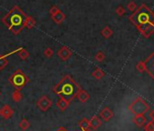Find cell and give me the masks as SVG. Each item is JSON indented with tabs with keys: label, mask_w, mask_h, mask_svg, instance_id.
Here are the masks:
<instances>
[{
	"label": "cell",
	"mask_w": 154,
	"mask_h": 131,
	"mask_svg": "<svg viewBox=\"0 0 154 131\" xmlns=\"http://www.w3.org/2000/svg\"><path fill=\"white\" fill-rule=\"evenodd\" d=\"M82 88L73 80V78L70 75H65L54 88L53 92L69 102L76 97V95Z\"/></svg>",
	"instance_id": "6da1fadb"
},
{
	"label": "cell",
	"mask_w": 154,
	"mask_h": 131,
	"mask_svg": "<svg viewBox=\"0 0 154 131\" xmlns=\"http://www.w3.org/2000/svg\"><path fill=\"white\" fill-rule=\"evenodd\" d=\"M27 15L20 9L19 7L14 6L13 8L2 18L3 24L15 35H18L24 27H26V22Z\"/></svg>",
	"instance_id": "7a4b0ae2"
},
{
	"label": "cell",
	"mask_w": 154,
	"mask_h": 131,
	"mask_svg": "<svg viewBox=\"0 0 154 131\" xmlns=\"http://www.w3.org/2000/svg\"><path fill=\"white\" fill-rule=\"evenodd\" d=\"M8 81L14 87L15 90H21L30 81V79L21 69H17L8 78Z\"/></svg>",
	"instance_id": "3957f363"
},
{
	"label": "cell",
	"mask_w": 154,
	"mask_h": 131,
	"mask_svg": "<svg viewBox=\"0 0 154 131\" xmlns=\"http://www.w3.org/2000/svg\"><path fill=\"white\" fill-rule=\"evenodd\" d=\"M53 105L52 100L47 97V96H42L36 102V106L37 107L41 110V111H47Z\"/></svg>",
	"instance_id": "277c9868"
},
{
	"label": "cell",
	"mask_w": 154,
	"mask_h": 131,
	"mask_svg": "<svg viewBox=\"0 0 154 131\" xmlns=\"http://www.w3.org/2000/svg\"><path fill=\"white\" fill-rule=\"evenodd\" d=\"M72 55V49H70L68 46H63L58 51H57V56H59V58L63 61H66L68 60Z\"/></svg>",
	"instance_id": "5b68a950"
},
{
	"label": "cell",
	"mask_w": 154,
	"mask_h": 131,
	"mask_svg": "<svg viewBox=\"0 0 154 131\" xmlns=\"http://www.w3.org/2000/svg\"><path fill=\"white\" fill-rule=\"evenodd\" d=\"M14 115V109L9 105H4L0 108V117L4 119H8Z\"/></svg>",
	"instance_id": "8992f818"
},
{
	"label": "cell",
	"mask_w": 154,
	"mask_h": 131,
	"mask_svg": "<svg viewBox=\"0 0 154 131\" xmlns=\"http://www.w3.org/2000/svg\"><path fill=\"white\" fill-rule=\"evenodd\" d=\"M20 49H21V47H19V48H17V49H16V50H14V51H12V52H10L8 54H6L4 56H0V70H3L4 69H6V67L8 65V57L10 55H13L15 53H17Z\"/></svg>",
	"instance_id": "52a82bcc"
},
{
	"label": "cell",
	"mask_w": 154,
	"mask_h": 131,
	"mask_svg": "<svg viewBox=\"0 0 154 131\" xmlns=\"http://www.w3.org/2000/svg\"><path fill=\"white\" fill-rule=\"evenodd\" d=\"M76 98L78 99L80 102H82V103H85V102L88 101V99L90 98V95H89L88 92H86L85 90H84V89L82 88L78 93H77Z\"/></svg>",
	"instance_id": "ba28073f"
},
{
	"label": "cell",
	"mask_w": 154,
	"mask_h": 131,
	"mask_svg": "<svg viewBox=\"0 0 154 131\" xmlns=\"http://www.w3.org/2000/svg\"><path fill=\"white\" fill-rule=\"evenodd\" d=\"M100 117H101L103 120L108 121V120H110V119L112 117V110H111L109 107H104L103 110H101V112H100Z\"/></svg>",
	"instance_id": "9c48e42d"
},
{
	"label": "cell",
	"mask_w": 154,
	"mask_h": 131,
	"mask_svg": "<svg viewBox=\"0 0 154 131\" xmlns=\"http://www.w3.org/2000/svg\"><path fill=\"white\" fill-rule=\"evenodd\" d=\"M101 125H102V121H101V119H100L98 117H96V116L92 117V118L89 120V126H90V127H92L93 129H97Z\"/></svg>",
	"instance_id": "30bf717a"
},
{
	"label": "cell",
	"mask_w": 154,
	"mask_h": 131,
	"mask_svg": "<svg viewBox=\"0 0 154 131\" xmlns=\"http://www.w3.org/2000/svg\"><path fill=\"white\" fill-rule=\"evenodd\" d=\"M70 103H71V102H69V101H67V100H65V99L60 97V98L57 100V102H56V107L63 112V111H64V110L69 107Z\"/></svg>",
	"instance_id": "8fae6325"
},
{
	"label": "cell",
	"mask_w": 154,
	"mask_h": 131,
	"mask_svg": "<svg viewBox=\"0 0 154 131\" xmlns=\"http://www.w3.org/2000/svg\"><path fill=\"white\" fill-rule=\"evenodd\" d=\"M52 19H53V21H54L55 24H62V23L64 21V19H65V15H64L62 11H60V12L57 13L56 15L53 16V17H52Z\"/></svg>",
	"instance_id": "7c38bea8"
},
{
	"label": "cell",
	"mask_w": 154,
	"mask_h": 131,
	"mask_svg": "<svg viewBox=\"0 0 154 131\" xmlns=\"http://www.w3.org/2000/svg\"><path fill=\"white\" fill-rule=\"evenodd\" d=\"M78 125H79V127L81 128L82 131L87 130L90 127V126H89V119L84 117V118L81 119V121H79V124Z\"/></svg>",
	"instance_id": "4fadbf2b"
},
{
	"label": "cell",
	"mask_w": 154,
	"mask_h": 131,
	"mask_svg": "<svg viewBox=\"0 0 154 131\" xmlns=\"http://www.w3.org/2000/svg\"><path fill=\"white\" fill-rule=\"evenodd\" d=\"M30 126H31L30 122H29L27 119H26V118H23V119L19 122V128H20L21 130H23V131L27 130V129L30 127Z\"/></svg>",
	"instance_id": "5bb4252c"
},
{
	"label": "cell",
	"mask_w": 154,
	"mask_h": 131,
	"mask_svg": "<svg viewBox=\"0 0 154 131\" xmlns=\"http://www.w3.org/2000/svg\"><path fill=\"white\" fill-rule=\"evenodd\" d=\"M17 55L22 60H26L29 57V52L23 47H21V49L17 52Z\"/></svg>",
	"instance_id": "9a60e30c"
},
{
	"label": "cell",
	"mask_w": 154,
	"mask_h": 131,
	"mask_svg": "<svg viewBox=\"0 0 154 131\" xmlns=\"http://www.w3.org/2000/svg\"><path fill=\"white\" fill-rule=\"evenodd\" d=\"M12 99L15 102H19L23 99V95L21 93V90H15L12 94Z\"/></svg>",
	"instance_id": "2e32d148"
},
{
	"label": "cell",
	"mask_w": 154,
	"mask_h": 131,
	"mask_svg": "<svg viewBox=\"0 0 154 131\" xmlns=\"http://www.w3.org/2000/svg\"><path fill=\"white\" fill-rule=\"evenodd\" d=\"M35 26V20L32 18V17H27L26 22V27H27L28 29H32L34 28Z\"/></svg>",
	"instance_id": "e0dca14e"
},
{
	"label": "cell",
	"mask_w": 154,
	"mask_h": 131,
	"mask_svg": "<svg viewBox=\"0 0 154 131\" xmlns=\"http://www.w3.org/2000/svg\"><path fill=\"white\" fill-rule=\"evenodd\" d=\"M103 72L100 69H96L93 73H92V76L94 78H96V79H101L103 77Z\"/></svg>",
	"instance_id": "ac0fdd59"
},
{
	"label": "cell",
	"mask_w": 154,
	"mask_h": 131,
	"mask_svg": "<svg viewBox=\"0 0 154 131\" xmlns=\"http://www.w3.org/2000/svg\"><path fill=\"white\" fill-rule=\"evenodd\" d=\"M60 11H61V10L59 9V8H58L57 6H53V7L50 8V10H49V13H50L51 17H53V16L56 15L57 13H59Z\"/></svg>",
	"instance_id": "d6986e66"
},
{
	"label": "cell",
	"mask_w": 154,
	"mask_h": 131,
	"mask_svg": "<svg viewBox=\"0 0 154 131\" xmlns=\"http://www.w3.org/2000/svg\"><path fill=\"white\" fill-rule=\"evenodd\" d=\"M44 55H45V56H46V57H51V56H53V55H54V50L51 48V47H46L45 49V51H44Z\"/></svg>",
	"instance_id": "ffe728a7"
},
{
	"label": "cell",
	"mask_w": 154,
	"mask_h": 131,
	"mask_svg": "<svg viewBox=\"0 0 154 131\" xmlns=\"http://www.w3.org/2000/svg\"><path fill=\"white\" fill-rule=\"evenodd\" d=\"M111 34H112V31L108 28V27H105L103 31H102V35L104 37H109L110 36H111Z\"/></svg>",
	"instance_id": "44dd1931"
},
{
	"label": "cell",
	"mask_w": 154,
	"mask_h": 131,
	"mask_svg": "<svg viewBox=\"0 0 154 131\" xmlns=\"http://www.w3.org/2000/svg\"><path fill=\"white\" fill-rule=\"evenodd\" d=\"M95 59L98 61V62H101V61H103V59H104V55L102 53V52H98L96 55H95Z\"/></svg>",
	"instance_id": "7402d4cb"
},
{
	"label": "cell",
	"mask_w": 154,
	"mask_h": 131,
	"mask_svg": "<svg viewBox=\"0 0 154 131\" xmlns=\"http://www.w3.org/2000/svg\"><path fill=\"white\" fill-rule=\"evenodd\" d=\"M56 131H68L65 127H63V126H60Z\"/></svg>",
	"instance_id": "603a6c76"
},
{
	"label": "cell",
	"mask_w": 154,
	"mask_h": 131,
	"mask_svg": "<svg viewBox=\"0 0 154 131\" xmlns=\"http://www.w3.org/2000/svg\"><path fill=\"white\" fill-rule=\"evenodd\" d=\"M85 131H92L91 129H87V130H85Z\"/></svg>",
	"instance_id": "cb8c5ba5"
},
{
	"label": "cell",
	"mask_w": 154,
	"mask_h": 131,
	"mask_svg": "<svg viewBox=\"0 0 154 131\" xmlns=\"http://www.w3.org/2000/svg\"><path fill=\"white\" fill-rule=\"evenodd\" d=\"M0 95H1V93H0Z\"/></svg>",
	"instance_id": "d4e9b609"
}]
</instances>
